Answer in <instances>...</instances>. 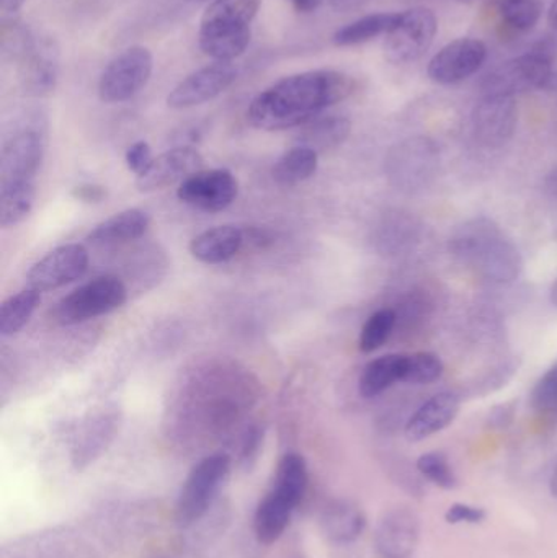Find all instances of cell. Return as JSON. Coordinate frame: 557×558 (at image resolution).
Here are the masks:
<instances>
[{
	"label": "cell",
	"mask_w": 557,
	"mask_h": 558,
	"mask_svg": "<svg viewBox=\"0 0 557 558\" xmlns=\"http://www.w3.org/2000/svg\"><path fill=\"white\" fill-rule=\"evenodd\" d=\"M244 229L235 226H218L193 239L190 254L205 265H221L232 260L244 248Z\"/></svg>",
	"instance_id": "21"
},
{
	"label": "cell",
	"mask_w": 557,
	"mask_h": 558,
	"mask_svg": "<svg viewBox=\"0 0 557 558\" xmlns=\"http://www.w3.org/2000/svg\"><path fill=\"white\" fill-rule=\"evenodd\" d=\"M451 254L496 284L516 281L522 271L519 248L487 218L464 222L451 238Z\"/></svg>",
	"instance_id": "2"
},
{
	"label": "cell",
	"mask_w": 557,
	"mask_h": 558,
	"mask_svg": "<svg viewBox=\"0 0 557 558\" xmlns=\"http://www.w3.org/2000/svg\"><path fill=\"white\" fill-rule=\"evenodd\" d=\"M542 90L557 95V69H553L552 74H549L548 81L545 82Z\"/></svg>",
	"instance_id": "45"
},
{
	"label": "cell",
	"mask_w": 557,
	"mask_h": 558,
	"mask_svg": "<svg viewBox=\"0 0 557 558\" xmlns=\"http://www.w3.org/2000/svg\"><path fill=\"white\" fill-rule=\"evenodd\" d=\"M549 490H552L553 497H557V462L553 469L552 481H549Z\"/></svg>",
	"instance_id": "48"
},
{
	"label": "cell",
	"mask_w": 557,
	"mask_h": 558,
	"mask_svg": "<svg viewBox=\"0 0 557 558\" xmlns=\"http://www.w3.org/2000/svg\"><path fill=\"white\" fill-rule=\"evenodd\" d=\"M124 159H126L128 169L134 175L143 177L150 169L156 157H153V149L146 141H137L133 146L128 147Z\"/></svg>",
	"instance_id": "38"
},
{
	"label": "cell",
	"mask_w": 557,
	"mask_h": 558,
	"mask_svg": "<svg viewBox=\"0 0 557 558\" xmlns=\"http://www.w3.org/2000/svg\"><path fill=\"white\" fill-rule=\"evenodd\" d=\"M399 13H372L349 23L334 33L332 41L336 46H356L372 41L382 35H388L398 22Z\"/></svg>",
	"instance_id": "29"
},
{
	"label": "cell",
	"mask_w": 557,
	"mask_h": 558,
	"mask_svg": "<svg viewBox=\"0 0 557 558\" xmlns=\"http://www.w3.org/2000/svg\"><path fill=\"white\" fill-rule=\"evenodd\" d=\"M291 3L300 13H313L314 10L319 9L323 0H291Z\"/></svg>",
	"instance_id": "44"
},
{
	"label": "cell",
	"mask_w": 557,
	"mask_h": 558,
	"mask_svg": "<svg viewBox=\"0 0 557 558\" xmlns=\"http://www.w3.org/2000/svg\"><path fill=\"white\" fill-rule=\"evenodd\" d=\"M365 514L352 501L336 500L324 508L320 526L324 534L336 544H350L362 536Z\"/></svg>",
	"instance_id": "24"
},
{
	"label": "cell",
	"mask_w": 557,
	"mask_h": 558,
	"mask_svg": "<svg viewBox=\"0 0 557 558\" xmlns=\"http://www.w3.org/2000/svg\"><path fill=\"white\" fill-rule=\"evenodd\" d=\"M153 52L144 46H131L114 56L101 72L98 98L104 104H121L140 94L153 75Z\"/></svg>",
	"instance_id": "6"
},
{
	"label": "cell",
	"mask_w": 557,
	"mask_h": 558,
	"mask_svg": "<svg viewBox=\"0 0 557 558\" xmlns=\"http://www.w3.org/2000/svg\"><path fill=\"white\" fill-rule=\"evenodd\" d=\"M519 121L516 97L483 95L473 111L474 134L489 147H500L512 140Z\"/></svg>",
	"instance_id": "15"
},
{
	"label": "cell",
	"mask_w": 557,
	"mask_h": 558,
	"mask_svg": "<svg viewBox=\"0 0 557 558\" xmlns=\"http://www.w3.org/2000/svg\"><path fill=\"white\" fill-rule=\"evenodd\" d=\"M460 2L470 3L471 0H460Z\"/></svg>",
	"instance_id": "50"
},
{
	"label": "cell",
	"mask_w": 557,
	"mask_h": 558,
	"mask_svg": "<svg viewBox=\"0 0 557 558\" xmlns=\"http://www.w3.org/2000/svg\"><path fill=\"white\" fill-rule=\"evenodd\" d=\"M458 412H460V399L455 393H437L409 420L405 425V436L409 441H422L451 425Z\"/></svg>",
	"instance_id": "20"
},
{
	"label": "cell",
	"mask_w": 557,
	"mask_h": 558,
	"mask_svg": "<svg viewBox=\"0 0 557 558\" xmlns=\"http://www.w3.org/2000/svg\"><path fill=\"white\" fill-rule=\"evenodd\" d=\"M552 302H553V304L557 305V279L555 281V284H553V288H552Z\"/></svg>",
	"instance_id": "49"
},
{
	"label": "cell",
	"mask_w": 557,
	"mask_h": 558,
	"mask_svg": "<svg viewBox=\"0 0 557 558\" xmlns=\"http://www.w3.org/2000/svg\"><path fill=\"white\" fill-rule=\"evenodd\" d=\"M437 29V16L431 9L414 7L399 13L398 22L386 35V59L392 64L419 61L431 49Z\"/></svg>",
	"instance_id": "7"
},
{
	"label": "cell",
	"mask_w": 557,
	"mask_h": 558,
	"mask_svg": "<svg viewBox=\"0 0 557 558\" xmlns=\"http://www.w3.org/2000/svg\"><path fill=\"white\" fill-rule=\"evenodd\" d=\"M118 423L120 416L114 409L108 407L97 410L81 423L72 442V462L75 468H85L107 451L117 435Z\"/></svg>",
	"instance_id": "18"
},
{
	"label": "cell",
	"mask_w": 557,
	"mask_h": 558,
	"mask_svg": "<svg viewBox=\"0 0 557 558\" xmlns=\"http://www.w3.org/2000/svg\"><path fill=\"white\" fill-rule=\"evenodd\" d=\"M229 471L231 458L222 452L202 459L192 469L177 501V521L180 526H192L208 513L228 478Z\"/></svg>",
	"instance_id": "5"
},
{
	"label": "cell",
	"mask_w": 557,
	"mask_h": 558,
	"mask_svg": "<svg viewBox=\"0 0 557 558\" xmlns=\"http://www.w3.org/2000/svg\"><path fill=\"white\" fill-rule=\"evenodd\" d=\"M88 268V252L84 245L68 244L55 248L36 262L26 275L29 288L52 291L84 277Z\"/></svg>",
	"instance_id": "12"
},
{
	"label": "cell",
	"mask_w": 557,
	"mask_h": 558,
	"mask_svg": "<svg viewBox=\"0 0 557 558\" xmlns=\"http://www.w3.org/2000/svg\"><path fill=\"white\" fill-rule=\"evenodd\" d=\"M352 123L346 117L316 118L311 123L301 126L298 134V146H306L316 150L317 154L324 150L336 149L340 144L349 140Z\"/></svg>",
	"instance_id": "25"
},
{
	"label": "cell",
	"mask_w": 557,
	"mask_h": 558,
	"mask_svg": "<svg viewBox=\"0 0 557 558\" xmlns=\"http://www.w3.org/2000/svg\"><path fill=\"white\" fill-rule=\"evenodd\" d=\"M445 518H447L450 524H477L483 523L484 518H486V511L483 508L470 507V505L455 504L448 508Z\"/></svg>",
	"instance_id": "39"
},
{
	"label": "cell",
	"mask_w": 557,
	"mask_h": 558,
	"mask_svg": "<svg viewBox=\"0 0 557 558\" xmlns=\"http://www.w3.org/2000/svg\"><path fill=\"white\" fill-rule=\"evenodd\" d=\"M186 2H199V0H186Z\"/></svg>",
	"instance_id": "51"
},
{
	"label": "cell",
	"mask_w": 557,
	"mask_h": 558,
	"mask_svg": "<svg viewBox=\"0 0 557 558\" xmlns=\"http://www.w3.org/2000/svg\"><path fill=\"white\" fill-rule=\"evenodd\" d=\"M20 84L29 97H46L55 92L59 78V46L51 36L35 38L19 62Z\"/></svg>",
	"instance_id": "16"
},
{
	"label": "cell",
	"mask_w": 557,
	"mask_h": 558,
	"mask_svg": "<svg viewBox=\"0 0 557 558\" xmlns=\"http://www.w3.org/2000/svg\"><path fill=\"white\" fill-rule=\"evenodd\" d=\"M553 61L530 49L504 62L481 82L483 95H510L516 97L523 92L542 90L553 71Z\"/></svg>",
	"instance_id": "8"
},
{
	"label": "cell",
	"mask_w": 557,
	"mask_h": 558,
	"mask_svg": "<svg viewBox=\"0 0 557 558\" xmlns=\"http://www.w3.org/2000/svg\"><path fill=\"white\" fill-rule=\"evenodd\" d=\"M307 481H310V477H307V465L303 456L298 454V452H288L278 462L271 487L290 495L293 500L300 504L304 494H306Z\"/></svg>",
	"instance_id": "31"
},
{
	"label": "cell",
	"mask_w": 557,
	"mask_h": 558,
	"mask_svg": "<svg viewBox=\"0 0 557 558\" xmlns=\"http://www.w3.org/2000/svg\"><path fill=\"white\" fill-rule=\"evenodd\" d=\"M444 374V363L440 357L432 353L405 354L404 374L402 383L424 386L440 379Z\"/></svg>",
	"instance_id": "34"
},
{
	"label": "cell",
	"mask_w": 557,
	"mask_h": 558,
	"mask_svg": "<svg viewBox=\"0 0 557 558\" xmlns=\"http://www.w3.org/2000/svg\"><path fill=\"white\" fill-rule=\"evenodd\" d=\"M26 0H0V10H2V19L7 16L19 15L20 9Z\"/></svg>",
	"instance_id": "43"
},
{
	"label": "cell",
	"mask_w": 557,
	"mask_h": 558,
	"mask_svg": "<svg viewBox=\"0 0 557 558\" xmlns=\"http://www.w3.org/2000/svg\"><path fill=\"white\" fill-rule=\"evenodd\" d=\"M262 0H213L199 20L198 45L215 61L232 62L252 39V22Z\"/></svg>",
	"instance_id": "3"
},
{
	"label": "cell",
	"mask_w": 557,
	"mask_h": 558,
	"mask_svg": "<svg viewBox=\"0 0 557 558\" xmlns=\"http://www.w3.org/2000/svg\"><path fill=\"white\" fill-rule=\"evenodd\" d=\"M355 88L350 75L332 69L301 72L275 82L252 100L247 121L255 130L301 128L323 111L349 98Z\"/></svg>",
	"instance_id": "1"
},
{
	"label": "cell",
	"mask_w": 557,
	"mask_h": 558,
	"mask_svg": "<svg viewBox=\"0 0 557 558\" xmlns=\"http://www.w3.org/2000/svg\"><path fill=\"white\" fill-rule=\"evenodd\" d=\"M417 469L425 478L437 487L451 490L457 487V475L451 469L450 462L441 452H427L417 461Z\"/></svg>",
	"instance_id": "36"
},
{
	"label": "cell",
	"mask_w": 557,
	"mask_h": 558,
	"mask_svg": "<svg viewBox=\"0 0 557 558\" xmlns=\"http://www.w3.org/2000/svg\"><path fill=\"white\" fill-rule=\"evenodd\" d=\"M396 324V314L391 308H382L375 312L368 320L363 325L362 333H360V350L363 353H373L379 350L391 335Z\"/></svg>",
	"instance_id": "35"
},
{
	"label": "cell",
	"mask_w": 557,
	"mask_h": 558,
	"mask_svg": "<svg viewBox=\"0 0 557 558\" xmlns=\"http://www.w3.org/2000/svg\"><path fill=\"white\" fill-rule=\"evenodd\" d=\"M128 301V288L120 278L100 277L85 282L62 298L52 311L56 324L77 325L120 308Z\"/></svg>",
	"instance_id": "4"
},
{
	"label": "cell",
	"mask_w": 557,
	"mask_h": 558,
	"mask_svg": "<svg viewBox=\"0 0 557 558\" xmlns=\"http://www.w3.org/2000/svg\"><path fill=\"white\" fill-rule=\"evenodd\" d=\"M438 167V149L428 137H411L395 147L388 157L392 183L405 192L424 189Z\"/></svg>",
	"instance_id": "9"
},
{
	"label": "cell",
	"mask_w": 557,
	"mask_h": 558,
	"mask_svg": "<svg viewBox=\"0 0 557 558\" xmlns=\"http://www.w3.org/2000/svg\"><path fill=\"white\" fill-rule=\"evenodd\" d=\"M203 169V157L193 147H175L154 159L150 169L137 177L136 189L143 193L157 192L175 183L185 182Z\"/></svg>",
	"instance_id": "17"
},
{
	"label": "cell",
	"mask_w": 557,
	"mask_h": 558,
	"mask_svg": "<svg viewBox=\"0 0 557 558\" xmlns=\"http://www.w3.org/2000/svg\"><path fill=\"white\" fill-rule=\"evenodd\" d=\"M72 196L77 202L87 203V205H100L107 199L108 192L105 186L97 185V183H82L72 189Z\"/></svg>",
	"instance_id": "40"
},
{
	"label": "cell",
	"mask_w": 557,
	"mask_h": 558,
	"mask_svg": "<svg viewBox=\"0 0 557 558\" xmlns=\"http://www.w3.org/2000/svg\"><path fill=\"white\" fill-rule=\"evenodd\" d=\"M405 354H386L366 364L360 376L359 390L365 399H373L396 383H402Z\"/></svg>",
	"instance_id": "26"
},
{
	"label": "cell",
	"mask_w": 557,
	"mask_h": 558,
	"mask_svg": "<svg viewBox=\"0 0 557 558\" xmlns=\"http://www.w3.org/2000/svg\"><path fill=\"white\" fill-rule=\"evenodd\" d=\"M319 154L306 146H294L275 162L271 169L275 182L281 186H294L306 182L316 173Z\"/></svg>",
	"instance_id": "27"
},
{
	"label": "cell",
	"mask_w": 557,
	"mask_h": 558,
	"mask_svg": "<svg viewBox=\"0 0 557 558\" xmlns=\"http://www.w3.org/2000/svg\"><path fill=\"white\" fill-rule=\"evenodd\" d=\"M513 415H516L513 402L494 407L493 412L489 413V425L493 428H507L512 423Z\"/></svg>",
	"instance_id": "41"
},
{
	"label": "cell",
	"mask_w": 557,
	"mask_h": 558,
	"mask_svg": "<svg viewBox=\"0 0 557 558\" xmlns=\"http://www.w3.org/2000/svg\"><path fill=\"white\" fill-rule=\"evenodd\" d=\"M238 180L226 169L199 170L180 183V202L203 213H219L238 198Z\"/></svg>",
	"instance_id": "11"
},
{
	"label": "cell",
	"mask_w": 557,
	"mask_h": 558,
	"mask_svg": "<svg viewBox=\"0 0 557 558\" xmlns=\"http://www.w3.org/2000/svg\"><path fill=\"white\" fill-rule=\"evenodd\" d=\"M39 302H41V292L29 286L5 299L0 305V335L13 337L19 333L35 314Z\"/></svg>",
	"instance_id": "30"
},
{
	"label": "cell",
	"mask_w": 557,
	"mask_h": 558,
	"mask_svg": "<svg viewBox=\"0 0 557 558\" xmlns=\"http://www.w3.org/2000/svg\"><path fill=\"white\" fill-rule=\"evenodd\" d=\"M486 59L487 46L480 39H455L432 58L427 74L437 84H458L476 74Z\"/></svg>",
	"instance_id": "14"
},
{
	"label": "cell",
	"mask_w": 557,
	"mask_h": 558,
	"mask_svg": "<svg viewBox=\"0 0 557 558\" xmlns=\"http://www.w3.org/2000/svg\"><path fill=\"white\" fill-rule=\"evenodd\" d=\"M35 183H0V226L15 228L25 221L35 205Z\"/></svg>",
	"instance_id": "28"
},
{
	"label": "cell",
	"mask_w": 557,
	"mask_h": 558,
	"mask_svg": "<svg viewBox=\"0 0 557 558\" xmlns=\"http://www.w3.org/2000/svg\"><path fill=\"white\" fill-rule=\"evenodd\" d=\"M419 518L408 508L385 514L376 530L375 544L383 558H409L419 543Z\"/></svg>",
	"instance_id": "19"
},
{
	"label": "cell",
	"mask_w": 557,
	"mask_h": 558,
	"mask_svg": "<svg viewBox=\"0 0 557 558\" xmlns=\"http://www.w3.org/2000/svg\"><path fill=\"white\" fill-rule=\"evenodd\" d=\"M329 2L337 12L347 13L360 9V7L365 5L368 0H329Z\"/></svg>",
	"instance_id": "42"
},
{
	"label": "cell",
	"mask_w": 557,
	"mask_h": 558,
	"mask_svg": "<svg viewBox=\"0 0 557 558\" xmlns=\"http://www.w3.org/2000/svg\"><path fill=\"white\" fill-rule=\"evenodd\" d=\"M45 159V137L35 128H23L3 143L0 183L33 182Z\"/></svg>",
	"instance_id": "13"
},
{
	"label": "cell",
	"mask_w": 557,
	"mask_h": 558,
	"mask_svg": "<svg viewBox=\"0 0 557 558\" xmlns=\"http://www.w3.org/2000/svg\"><path fill=\"white\" fill-rule=\"evenodd\" d=\"M532 403L538 412L557 413V363L536 383Z\"/></svg>",
	"instance_id": "37"
},
{
	"label": "cell",
	"mask_w": 557,
	"mask_h": 558,
	"mask_svg": "<svg viewBox=\"0 0 557 558\" xmlns=\"http://www.w3.org/2000/svg\"><path fill=\"white\" fill-rule=\"evenodd\" d=\"M149 226V215L143 209H126V211L118 213L107 221L100 222L87 235V241L88 244L97 245V247L128 244V242L143 238Z\"/></svg>",
	"instance_id": "23"
},
{
	"label": "cell",
	"mask_w": 557,
	"mask_h": 558,
	"mask_svg": "<svg viewBox=\"0 0 557 558\" xmlns=\"http://www.w3.org/2000/svg\"><path fill=\"white\" fill-rule=\"evenodd\" d=\"M548 22H549V25H552L553 28H555L557 32V0H555V2H553L552 9H549Z\"/></svg>",
	"instance_id": "47"
},
{
	"label": "cell",
	"mask_w": 557,
	"mask_h": 558,
	"mask_svg": "<svg viewBox=\"0 0 557 558\" xmlns=\"http://www.w3.org/2000/svg\"><path fill=\"white\" fill-rule=\"evenodd\" d=\"M238 78V69L232 62L215 61L186 75L167 95V105L172 110H186L215 100L225 94Z\"/></svg>",
	"instance_id": "10"
},
{
	"label": "cell",
	"mask_w": 557,
	"mask_h": 558,
	"mask_svg": "<svg viewBox=\"0 0 557 558\" xmlns=\"http://www.w3.org/2000/svg\"><path fill=\"white\" fill-rule=\"evenodd\" d=\"M36 36L20 22L19 16L2 19V36H0V49L5 61H22L35 43Z\"/></svg>",
	"instance_id": "32"
},
{
	"label": "cell",
	"mask_w": 557,
	"mask_h": 558,
	"mask_svg": "<svg viewBox=\"0 0 557 558\" xmlns=\"http://www.w3.org/2000/svg\"><path fill=\"white\" fill-rule=\"evenodd\" d=\"M546 190L553 195H557V167L549 173L548 179H546Z\"/></svg>",
	"instance_id": "46"
},
{
	"label": "cell",
	"mask_w": 557,
	"mask_h": 558,
	"mask_svg": "<svg viewBox=\"0 0 557 558\" xmlns=\"http://www.w3.org/2000/svg\"><path fill=\"white\" fill-rule=\"evenodd\" d=\"M500 16L510 28L517 32H530L542 19V0H502L499 5Z\"/></svg>",
	"instance_id": "33"
},
{
	"label": "cell",
	"mask_w": 557,
	"mask_h": 558,
	"mask_svg": "<svg viewBox=\"0 0 557 558\" xmlns=\"http://www.w3.org/2000/svg\"><path fill=\"white\" fill-rule=\"evenodd\" d=\"M298 501L271 487L255 511L254 530L258 543L270 546L277 543L290 524Z\"/></svg>",
	"instance_id": "22"
}]
</instances>
